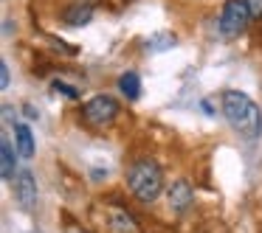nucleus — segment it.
<instances>
[{
    "instance_id": "nucleus-1",
    "label": "nucleus",
    "mask_w": 262,
    "mask_h": 233,
    "mask_svg": "<svg viewBox=\"0 0 262 233\" xmlns=\"http://www.w3.org/2000/svg\"><path fill=\"white\" fill-rule=\"evenodd\" d=\"M220 110L226 115V121L231 124V130L237 135H243L245 141H256L262 135V113L256 107V101L251 96H245L243 90H226L220 96Z\"/></svg>"
},
{
    "instance_id": "nucleus-2",
    "label": "nucleus",
    "mask_w": 262,
    "mask_h": 233,
    "mask_svg": "<svg viewBox=\"0 0 262 233\" xmlns=\"http://www.w3.org/2000/svg\"><path fill=\"white\" fill-rule=\"evenodd\" d=\"M127 188L141 199L144 205L155 202L164 191V171L152 158H138L127 169Z\"/></svg>"
},
{
    "instance_id": "nucleus-3",
    "label": "nucleus",
    "mask_w": 262,
    "mask_h": 233,
    "mask_svg": "<svg viewBox=\"0 0 262 233\" xmlns=\"http://www.w3.org/2000/svg\"><path fill=\"white\" fill-rule=\"evenodd\" d=\"M251 23V9L245 0H226L223 3V12H220V20H217V31L220 37L226 40H237V37L245 34Z\"/></svg>"
},
{
    "instance_id": "nucleus-4",
    "label": "nucleus",
    "mask_w": 262,
    "mask_h": 233,
    "mask_svg": "<svg viewBox=\"0 0 262 233\" xmlns=\"http://www.w3.org/2000/svg\"><path fill=\"white\" fill-rule=\"evenodd\" d=\"M119 113H121V107H119V101H116L113 96H93L91 101H85V107H82L85 124L96 126V130L110 126L116 118H119Z\"/></svg>"
},
{
    "instance_id": "nucleus-5",
    "label": "nucleus",
    "mask_w": 262,
    "mask_h": 233,
    "mask_svg": "<svg viewBox=\"0 0 262 233\" xmlns=\"http://www.w3.org/2000/svg\"><path fill=\"white\" fill-rule=\"evenodd\" d=\"M14 197L26 211H31L37 205V180L29 169L17 171V177H14Z\"/></svg>"
},
{
    "instance_id": "nucleus-6",
    "label": "nucleus",
    "mask_w": 262,
    "mask_h": 233,
    "mask_svg": "<svg viewBox=\"0 0 262 233\" xmlns=\"http://www.w3.org/2000/svg\"><path fill=\"white\" fill-rule=\"evenodd\" d=\"M166 199H169V208L175 214H183L189 205L194 202V191H192V183L189 180H175L166 191Z\"/></svg>"
},
{
    "instance_id": "nucleus-7",
    "label": "nucleus",
    "mask_w": 262,
    "mask_h": 233,
    "mask_svg": "<svg viewBox=\"0 0 262 233\" xmlns=\"http://www.w3.org/2000/svg\"><path fill=\"white\" fill-rule=\"evenodd\" d=\"M107 225H110V230H113V233H138L136 219H133L127 211H121V208L107 211Z\"/></svg>"
},
{
    "instance_id": "nucleus-8",
    "label": "nucleus",
    "mask_w": 262,
    "mask_h": 233,
    "mask_svg": "<svg viewBox=\"0 0 262 233\" xmlns=\"http://www.w3.org/2000/svg\"><path fill=\"white\" fill-rule=\"evenodd\" d=\"M14 141H17V154L23 160H31L34 158V135H31V130L26 124H14Z\"/></svg>"
},
{
    "instance_id": "nucleus-9",
    "label": "nucleus",
    "mask_w": 262,
    "mask_h": 233,
    "mask_svg": "<svg viewBox=\"0 0 262 233\" xmlns=\"http://www.w3.org/2000/svg\"><path fill=\"white\" fill-rule=\"evenodd\" d=\"M0 174H3L6 183H14V177H17V169H14V149H12V143H9V138L0 141Z\"/></svg>"
},
{
    "instance_id": "nucleus-10",
    "label": "nucleus",
    "mask_w": 262,
    "mask_h": 233,
    "mask_svg": "<svg viewBox=\"0 0 262 233\" xmlns=\"http://www.w3.org/2000/svg\"><path fill=\"white\" fill-rule=\"evenodd\" d=\"M119 90L124 98H130V101H136L138 96H141V76L136 73V70H127V73L119 76Z\"/></svg>"
},
{
    "instance_id": "nucleus-11",
    "label": "nucleus",
    "mask_w": 262,
    "mask_h": 233,
    "mask_svg": "<svg viewBox=\"0 0 262 233\" xmlns=\"http://www.w3.org/2000/svg\"><path fill=\"white\" fill-rule=\"evenodd\" d=\"M91 20H93V6L76 3V6H68L62 12V23H68V25H88Z\"/></svg>"
},
{
    "instance_id": "nucleus-12",
    "label": "nucleus",
    "mask_w": 262,
    "mask_h": 233,
    "mask_svg": "<svg viewBox=\"0 0 262 233\" xmlns=\"http://www.w3.org/2000/svg\"><path fill=\"white\" fill-rule=\"evenodd\" d=\"M178 37L172 34V31H158V34L147 37V42H144V48H147L149 54H161V51H169V48H175Z\"/></svg>"
},
{
    "instance_id": "nucleus-13",
    "label": "nucleus",
    "mask_w": 262,
    "mask_h": 233,
    "mask_svg": "<svg viewBox=\"0 0 262 233\" xmlns=\"http://www.w3.org/2000/svg\"><path fill=\"white\" fill-rule=\"evenodd\" d=\"M51 87H54V90H57V93H62V96H68L71 101H76V98H79V90H76L74 85H65V82H59V79H57V82H54Z\"/></svg>"
},
{
    "instance_id": "nucleus-14",
    "label": "nucleus",
    "mask_w": 262,
    "mask_h": 233,
    "mask_svg": "<svg viewBox=\"0 0 262 233\" xmlns=\"http://www.w3.org/2000/svg\"><path fill=\"white\" fill-rule=\"evenodd\" d=\"M245 3H248V9H251V17L262 20V0H245Z\"/></svg>"
},
{
    "instance_id": "nucleus-15",
    "label": "nucleus",
    "mask_w": 262,
    "mask_h": 233,
    "mask_svg": "<svg viewBox=\"0 0 262 233\" xmlns=\"http://www.w3.org/2000/svg\"><path fill=\"white\" fill-rule=\"evenodd\" d=\"M9 65L6 62H0V87H3V90H9Z\"/></svg>"
},
{
    "instance_id": "nucleus-16",
    "label": "nucleus",
    "mask_w": 262,
    "mask_h": 233,
    "mask_svg": "<svg viewBox=\"0 0 262 233\" xmlns=\"http://www.w3.org/2000/svg\"><path fill=\"white\" fill-rule=\"evenodd\" d=\"M37 115H40V113H37V110L31 107V104H26V118H37Z\"/></svg>"
},
{
    "instance_id": "nucleus-17",
    "label": "nucleus",
    "mask_w": 262,
    "mask_h": 233,
    "mask_svg": "<svg viewBox=\"0 0 262 233\" xmlns=\"http://www.w3.org/2000/svg\"><path fill=\"white\" fill-rule=\"evenodd\" d=\"M65 233H88V230H82V227H68Z\"/></svg>"
}]
</instances>
